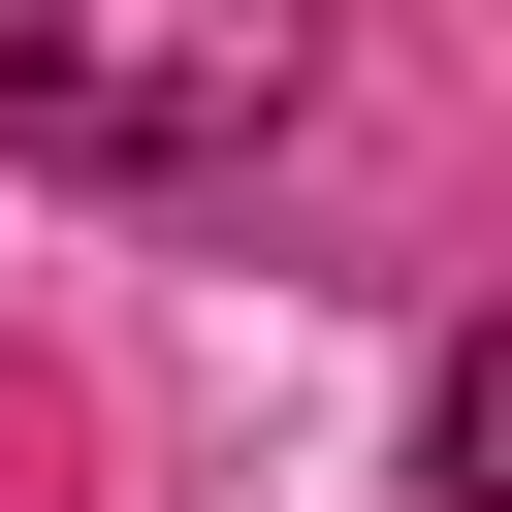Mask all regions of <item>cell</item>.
I'll return each mask as SVG.
<instances>
[{"label":"cell","instance_id":"6da1fadb","mask_svg":"<svg viewBox=\"0 0 512 512\" xmlns=\"http://www.w3.org/2000/svg\"><path fill=\"white\" fill-rule=\"evenodd\" d=\"M320 96V0H0V160L64 192H224Z\"/></svg>","mask_w":512,"mask_h":512}]
</instances>
